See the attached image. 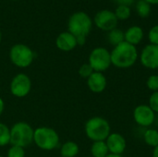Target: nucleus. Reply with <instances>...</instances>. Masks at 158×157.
Returning a JSON list of instances; mask_svg holds the SVG:
<instances>
[{
	"instance_id": "obj_36",
	"label": "nucleus",
	"mask_w": 158,
	"mask_h": 157,
	"mask_svg": "<svg viewBox=\"0 0 158 157\" xmlns=\"http://www.w3.org/2000/svg\"><path fill=\"white\" fill-rule=\"evenodd\" d=\"M0 157H4V156H2V155H0Z\"/></svg>"
},
{
	"instance_id": "obj_3",
	"label": "nucleus",
	"mask_w": 158,
	"mask_h": 157,
	"mask_svg": "<svg viewBox=\"0 0 158 157\" xmlns=\"http://www.w3.org/2000/svg\"><path fill=\"white\" fill-rule=\"evenodd\" d=\"M93 28V20L91 17L83 12L78 11L72 14L68 21V29L69 31L73 34L75 37L85 36L90 33Z\"/></svg>"
},
{
	"instance_id": "obj_27",
	"label": "nucleus",
	"mask_w": 158,
	"mask_h": 157,
	"mask_svg": "<svg viewBox=\"0 0 158 157\" xmlns=\"http://www.w3.org/2000/svg\"><path fill=\"white\" fill-rule=\"evenodd\" d=\"M148 40L151 44L158 45V25L152 27L148 32Z\"/></svg>"
},
{
	"instance_id": "obj_5",
	"label": "nucleus",
	"mask_w": 158,
	"mask_h": 157,
	"mask_svg": "<svg viewBox=\"0 0 158 157\" xmlns=\"http://www.w3.org/2000/svg\"><path fill=\"white\" fill-rule=\"evenodd\" d=\"M33 142L40 149L52 151L59 145V136L52 128L40 127L34 130Z\"/></svg>"
},
{
	"instance_id": "obj_37",
	"label": "nucleus",
	"mask_w": 158,
	"mask_h": 157,
	"mask_svg": "<svg viewBox=\"0 0 158 157\" xmlns=\"http://www.w3.org/2000/svg\"><path fill=\"white\" fill-rule=\"evenodd\" d=\"M88 157H92V156H88Z\"/></svg>"
},
{
	"instance_id": "obj_25",
	"label": "nucleus",
	"mask_w": 158,
	"mask_h": 157,
	"mask_svg": "<svg viewBox=\"0 0 158 157\" xmlns=\"http://www.w3.org/2000/svg\"><path fill=\"white\" fill-rule=\"evenodd\" d=\"M148 105L156 114H158V92L152 93L148 100Z\"/></svg>"
},
{
	"instance_id": "obj_11",
	"label": "nucleus",
	"mask_w": 158,
	"mask_h": 157,
	"mask_svg": "<svg viewBox=\"0 0 158 157\" xmlns=\"http://www.w3.org/2000/svg\"><path fill=\"white\" fill-rule=\"evenodd\" d=\"M140 62L145 68L148 69H158V45L147 44L145 45L140 56Z\"/></svg>"
},
{
	"instance_id": "obj_23",
	"label": "nucleus",
	"mask_w": 158,
	"mask_h": 157,
	"mask_svg": "<svg viewBox=\"0 0 158 157\" xmlns=\"http://www.w3.org/2000/svg\"><path fill=\"white\" fill-rule=\"evenodd\" d=\"M147 88L152 92H158V75H151L146 81Z\"/></svg>"
},
{
	"instance_id": "obj_16",
	"label": "nucleus",
	"mask_w": 158,
	"mask_h": 157,
	"mask_svg": "<svg viewBox=\"0 0 158 157\" xmlns=\"http://www.w3.org/2000/svg\"><path fill=\"white\" fill-rule=\"evenodd\" d=\"M109 154L106 141L94 142L91 146L92 157H106Z\"/></svg>"
},
{
	"instance_id": "obj_4",
	"label": "nucleus",
	"mask_w": 158,
	"mask_h": 157,
	"mask_svg": "<svg viewBox=\"0 0 158 157\" xmlns=\"http://www.w3.org/2000/svg\"><path fill=\"white\" fill-rule=\"evenodd\" d=\"M34 130L25 122H18L10 129V143L12 146L27 147L33 142Z\"/></svg>"
},
{
	"instance_id": "obj_24",
	"label": "nucleus",
	"mask_w": 158,
	"mask_h": 157,
	"mask_svg": "<svg viewBox=\"0 0 158 157\" xmlns=\"http://www.w3.org/2000/svg\"><path fill=\"white\" fill-rule=\"evenodd\" d=\"M94 72V71L93 68L90 66L89 63L81 65L80 67V68H79V75L81 78H84V79H88Z\"/></svg>"
},
{
	"instance_id": "obj_15",
	"label": "nucleus",
	"mask_w": 158,
	"mask_h": 157,
	"mask_svg": "<svg viewBox=\"0 0 158 157\" xmlns=\"http://www.w3.org/2000/svg\"><path fill=\"white\" fill-rule=\"evenodd\" d=\"M144 36L143 30L140 26H131L125 32H124V37H125V42L136 46L139 44Z\"/></svg>"
},
{
	"instance_id": "obj_32",
	"label": "nucleus",
	"mask_w": 158,
	"mask_h": 157,
	"mask_svg": "<svg viewBox=\"0 0 158 157\" xmlns=\"http://www.w3.org/2000/svg\"><path fill=\"white\" fill-rule=\"evenodd\" d=\"M150 5H158V0H144Z\"/></svg>"
},
{
	"instance_id": "obj_22",
	"label": "nucleus",
	"mask_w": 158,
	"mask_h": 157,
	"mask_svg": "<svg viewBox=\"0 0 158 157\" xmlns=\"http://www.w3.org/2000/svg\"><path fill=\"white\" fill-rule=\"evenodd\" d=\"M10 143V130L4 123H0V146Z\"/></svg>"
},
{
	"instance_id": "obj_33",
	"label": "nucleus",
	"mask_w": 158,
	"mask_h": 157,
	"mask_svg": "<svg viewBox=\"0 0 158 157\" xmlns=\"http://www.w3.org/2000/svg\"><path fill=\"white\" fill-rule=\"evenodd\" d=\"M106 157H123L122 155H114V154H108Z\"/></svg>"
},
{
	"instance_id": "obj_31",
	"label": "nucleus",
	"mask_w": 158,
	"mask_h": 157,
	"mask_svg": "<svg viewBox=\"0 0 158 157\" xmlns=\"http://www.w3.org/2000/svg\"><path fill=\"white\" fill-rule=\"evenodd\" d=\"M152 157H158V145L156 147L154 148L153 154H152Z\"/></svg>"
},
{
	"instance_id": "obj_34",
	"label": "nucleus",
	"mask_w": 158,
	"mask_h": 157,
	"mask_svg": "<svg viewBox=\"0 0 158 157\" xmlns=\"http://www.w3.org/2000/svg\"><path fill=\"white\" fill-rule=\"evenodd\" d=\"M154 125H156V126L158 128V114L156 115V119H155V123H154Z\"/></svg>"
},
{
	"instance_id": "obj_21",
	"label": "nucleus",
	"mask_w": 158,
	"mask_h": 157,
	"mask_svg": "<svg viewBox=\"0 0 158 157\" xmlns=\"http://www.w3.org/2000/svg\"><path fill=\"white\" fill-rule=\"evenodd\" d=\"M136 11L142 18H147L151 13V5L144 0H138L136 4Z\"/></svg>"
},
{
	"instance_id": "obj_29",
	"label": "nucleus",
	"mask_w": 158,
	"mask_h": 157,
	"mask_svg": "<svg viewBox=\"0 0 158 157\" xmlns=\"http://www.w3.org/2000/svg\"><path fill=\"white\" fill-rule=\"evenodd\" d=\"M76 40H77V44L78 45H84L85 43H86V37L85 36L76 37Z\"/></svg>"
},
{
	"instance_id": "obj_7",
	"label": "nucleus",
	"mask_w": 158,
	"mask_h": 157,
	"mask_svg": "<svg viewBox=\"0 0 158 157\" xmlns=\"http://www.w3.org/2000/svg\"><path fill=\"white\" fill-rule=\"evenodd\" d=\"M89 64L94 71L103 73L112 65L110 52L105 47L94 48L89 56Z\"/></svg>"
},
{
	"instance_id": "obj_1",
	"label": "nucleus",
	"mask_w": 158,
	"mask_h": 157,
	"mask_svg": "<svg viewBox=\"0 0 158 157\" xmlns=\"http://www.w3.org/2000/svg\"><path fill=\"white\" fill-rule=\"evenodd\" d=\"M110 55L112 65L121 69L131 68L139 58L136 46L125 41L114 46L113 50L110 52Z\"/></svg>"
},
{
	"instance_id": "obj_9",
	"label": "nucleus",
	"mask_w": 158,
	"mask_h": 157,
	"mask_svg": "<svg viewBox=\"0 0 158 157\" xmlns=\"http://www.w3.org/2000/svg\"><path fill=\"white\" fill-rule=\"evenodd\" d=\"M94 22L98 29L105 31H110L117 28L118 19H117L114 11L103 9L96 13Z\"/></svg>"
},
{
	"instance_id": "obj_20",
	"label": "nucleus",
	"mask_w": 158,
	"mask_h": 157,
	"mask_svg": "<svg viewBox=\"0 0 158 157\" xmlns=\"http://www.w3.org/2000/svg\"><path fill=\"white\" fill-rule=\"evenodd\" d=\"M114 13L118 20H127L131 15V6H124V5H118L116 7Z\"/></svg>"
},
{
	"instance_id": "obj_14",
	"label": "nucleus",
	"mask_w": 158,
	"mask_h": 157,
	"mask_svg": "<svg viewBox=\"0 0 158 157\" xmlns=\"http://www.w3.org/2000/svg\"><path fill=\"white\" fill-rule=\"evenodd\" d=\"M56 45L59 50L69 52L73 50L78 44L76 37L73 34H71L69 31H63L56 37Z\"/></svg>"
},
{
	"instance_id": "obj_13",
	"label": "nucleus",
	"mask_w": 158,
	"mask_h": 157,
	"mask_svg": "<svg viewBox=\"0 0 158 157\" xmlns=\"http://www.w3.org/2000/svg\"><path fill=\"white\" fill-rule=\"evenodd\" d=\"M87 85L91 92L94 93H100L106 90L107 85V80L102 72L94 71L87 79Z\"/></svg>"
},
{
	"instance_id": "obj_17",
	"label": "nucleus",
	"mask_w": 158,
	"mask_h": 157,
	"mask_svg": "<svg viewBox=\"0 0 158 157\" xmlns=\"http://www.w3.org/2000/svg\"><path fill=\"white\" fill-rule=\"evenodd\" d=\"M143 138L144 143L150 147H156L158 145V130L154 128H147L143 133Z\"/></svg>"
},
{
	"instance_id": "obj_19",
	"label": "nucleus",
	"mask_w": 158,
	"mask_h": 157,
	"mask_svg": "<svg viewBox=\"0 0 158 157\" xmlns=\"http://www.w3.org/2000/svg\"><path fill=\"white\" fill-rule=\"evenodd\" d=\"M107 40H108V42H109L110 44L116 46V45H118V44H119V43H121L122 42L125 41L124 32L121 30L116 28V29L108 31Z\"/></svg>"
},
{
	"instance_id": "obj_26",
	"label": "nucleus",
	"mask_w": 158,
	"mask_h": 157,
	"mask_svg": "<svg viewBox=\"0 0 158 157\" xmlns=\"http://www.w3.org/2000/svg\"><path fill=\"white\" fill-rule=\"evenodd\" d=\"M7 157H25L24 149L19 146H11L7 152Z\"/></svg>"
},
{
	"instance_id": "obj_10",
	"label": "nucleus",
	"mask_w": 158,
	"mask_h": 157,
	"mask_svg": "<svg viewBox=\"0 0 158 157\" xmlns=\"http://www.w3.org/2000/svg\"><path fill=\"white\" fill-rule=\"evenodd\" d=\"M31 88V81L29 76L24 73H19L16 75L10 83L11 93L19 98L25 97L29 94Z\"/></svg>"
},
{
	"instance_id": "obj_30",
	"label": "nucleus",
	"mask_w": 158,
	"mask_h": 157,
	"mask_svg": "<svg viewBox=\"0 0 158 157\" xmlns=\"http://www.w3.org/2000/svg\"><path fill=\"white\" fill-rule=\"evenodd\" d=\"M4 108H5V104H4V101H3V99L0 97V115L3 113V111H4Z\"/></svg>"
},
{
	"instance_id": "obj_2",
	"label": "nucleus",
	"mask_w": 158,
	"mask_h": 157,
	"mask_svg": "<svg viewBox=\"0 0 158 157\" xmlns=\"http://www.w3.org/2000/svg\"><path fill=\"white\" fill-rule=\"evenodd\" d=\"M85 134L93 142L106 141L111 133L109 122L102 117H94L85 124Z\"/></svg>"
},
{
	"instance_id": "obj_12",
	"label": "nucleus",
	"mask_w": 158,
	"mask_h": 157,
	"mask_svg": "<svg viewBox=\"0 0 158 157\" xmlns=\"http://www.w3.org/2000/svg\"><path fill=\"white\" fill-rule=\"evenodd\" d=\"M109 154L114 155H122V154L125 152L127 147V142L124 136L118 132H112L109 134L107 139L106 140Z\"/></svg>"
},
{
	"instance_id": "obj_28",
	"label": "nucleus",
	"mask_w": 158,
	"mask_h": 157,
	"mask_svg": "<svg viewBox=\"0 0 158 157\" xmlns=\"http://www.w3.org/2000/svg\"><path fill=\"white\" fill-rule=\"evenodd\" d=\"M118 6V5H124V6H131V5H132L134 3V0H114Z\"/></svg>"
},
{
	"instance_id": "obj_6",
	"label": "nucleus",
	"mask_w": 158,
	"mask_h": 157,
	"mask_svg": "<svg viewBox=\"0 0 158 157\" xmlns=\"http://www.w3.org/2000/svg\"><path fill=\"white\" fill-rule=\"evenodd\" d=\"M9 57L11 62L19 68L29 67L34 58L33 51L26 44L18 43L11 47L9 52Z\"/></svg>"
},
{
	"instance_id": "obj_8",
	"label": "nucleus",
	"mask_w": 158,
	"mask_h": 157,
	"mask_svg": "<svg viewBox=\"0 0 158 157\" xmlns=\"http://www.w3.org/2000/svg\"><path fill=\"white\" fill-rule=\"evenodd\" d=\"M156 113L148 105H139L133 110V119L135 123L143 128H150L155 123Z\"/></svg>"
},
{
	"instance_id": "obj_18",
	"label": "nucleus",
	"mask_w": 158,
	"mask_h": 157,
	"mask_svg": "<svg viewBox=\"0 0 158 157\" xmlns=\"http://www.w3.org/2000/svg\"><path fill=\"white\" fill-rule=\"evenodd\" d=\"M79 145L71 141L65 143L60 149L61 157H76L79 154Z\"/></svg>"
},
{
	"instance_id": "obj_35",
	"label": "nucleus",
	"mask_w": 158,
	"mask_h": 157,
	"mask_svg": "<svg viewBox=\"0 0 158 157\" xmlns=\"http://www.w3.org/2000/svg\"><path fill=\"white\" fill-rule=\"evenodd\" d=\"M1 40H2V33H1V31H0V43H1Z\"/></svg>"
}]
</instances>
